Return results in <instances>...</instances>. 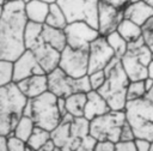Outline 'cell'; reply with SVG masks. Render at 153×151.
<instances>
[{
	"label": "cell",
	"mask_w": 153,
	"mask_h": 151,
	"mask_svg": "<svg viewBox=\"0 0 153 151\" xmlns=\"http://www.w3.org/2000/svg\"><path fill=\"white\" fill-rule=\"evenodd\" d=\"M25 4L22 0L10 1L4 6L0 19V60L14 61L25 50L24 30L27 23Z\"/></svg>",
	"instance_id": "1"
},
{
	"label": "cell",
	"mask_w": 153,
	"mask_h": 151,
	"mask_svg": "<svg viewBox=\"0 0 153 151\" xmlns=\"http://www.w3.org/2000/svg\"><path fill=\"white\" fill-rule=\"evenodd\" d=\"M104 72L106 74V80L98 92L105 98L110 110L122 111L127 105V90L130 80L122 67L121 60L114 58L104 68Z\"/></svg>",
	"instance_id": "2"
},
{
	"label": "cell",
	"mask_w": 153,
	"mask_h": 151,
	"mask_svg": "<svg viewBox=\"0 0 153 151\" xmlns=\"http://www.w3.org/2000/svg\"><path fill=\"white\" fill-rule=\"evenodd\" d=\"M27 99L16 83L0 87V135L8 137L13 133Z\"/></svg>",
	"instance_id": "3"
},
{
	"label": "cell",
	"mask_w": 153,
	"mask_h": 151,
	"mask_svg": "<svg viewBox=\"0 0 153 151\" xmlns=\"http://www.w3.org/2000/svg\"><path fill=\"white\" fill-rule=\"evenodd\" d=\"M152 56L153 53L145 44L143 37L128 43V50L120 60L130 81L145 80L148 77V65Z\"/></svg>",
	"instance_id": "4"
},
{
	"label": "cell",
	"mask_w": 153,
	"mask_h": 151,
	"mask_svg": "<svg viewBox=\"0 0 153 151\" xmlns=\"http://www.w3.org/2000/svg\"><path fill=\"white\" fill-rule=\"evenodd\" d=\"M126 121L124 110H110L90 121V135L97 141H112L116 144L120 141L121 131Z\"/></svg>",
	"instance_id": "5"
},
{
	"label": "cell",
	"mask_w": 153,
	"mask_h": 151,
	"mask_svg": "<svg viewBox=\"0 0 153 151\" xmlns=\"http://www.w3.org/2000/svg\"><path fill=\"white\" fill-rule=\"evenodd\" d=\"M31 101H32L31 119L33 120L35 126L51 132L61 122L62 119L57 108V97L50 91H47Z\"/></svg>",
	"instance_id": "6"
},
{
	"label": "cell",
	"mask_w": 153,
	"mask_h": 151,
	"mask_svg": "<svg viewBox=\"0 0 153 151\" xmlns=\"http://www.w3.org/2000/svg\"><path fill=\"white\" fill-rule=\"evenodd\" d=\"M47 78H48V91L54 93L56 97L66 98L69 95L76 92L87 93L88 91H91L88 76L75 79L67 76L61 68L57 67L50 73H48Z\"/></svg>",
	"instance_id": "7"
},
{
	"label": "cell",
	"mask_w": 153,
	"mask_h": 151,
	"mask_svg": "<svg viewBox=\"0 0 153 151\" xmlns=\"http://www.w3.org/2000/svg\"><path fill=\"white\" fill-rule=\"evenodd\" d=\"M100 0H57L68 23L86 22L97 29L98 5Z\"/></svg>",
	"instance_id": "8"
},
{
	"label": "cell",
	"mask_w": 153,
	"mask_h": 151,
	"mask_svg": "<svg viewBox=\"0 0 153 151\" xmlns=\"http://www.w3.org/2000/svg\"><path fill=\"white\" fill-rule=\"evenodd\" d=\"M59 68L72 78H82L88 76V50L66 47L61 52Z\"/></svg>",
	"instance_id": "9"
},
{
	"label": "cell",
	"mask_w": 153,
	"mask_h": 151,
	"mask_svg": "<svg viewBox=\"0 0 153 151\" xmlns=\"http://www.w3.org/2000/svg\"><path fill=\"white\" fill-rule=\"evenodd\" d=\"M67 46L74 49L88 50L90 44L100 36L98 29L87 24L86 22H72L63 29Z\"/></svg>",
	"instance_id": "10"
},
{
	"label": "cell",
	"mask_w": 153,
	"mask_h": 151,
	"mask_svg": "<svg viewBox=\"0 0 153 151\" xmlns=\"http://www.w3.org/2000/svg\"><path fill=\"white\" fill-rule=\"evenodd\" d=\"M114 58H116L115 53L109 46L106 38L104 36H99L90 44L88 48V74L104 70Z\"/></svg>",
	"instance_id": "11"
},
{
	"label": "cell",
	"mask_w": 153,
	"mask_h": 151,
	"mask_svg": "<svg viewBox=\"0 0 153 151\" xmlns=\"http://www.w3.org/2000/svg\"><path fill=\"white\" fill-rule=\"evenodd\" d=\"M123 10L117 8L104 1H99L98 16H97V29L100 36H108L109 34L117 30L118 24L123 19Z\"/></svg>",
	"instance_id": "12"
},
{
	"label": "cell",
	"mask_w": 153,
	"mask_h": 151,
	"mask_svg": "<svg viewBox=\"0 0 153 151\" xmlns=\"http://www.w3.org/2000/svg\"><path fill=\"white\" fill-rule=\"evenodd\" d=\"M47 74L41 67L31 50L26 49L18 59L13 61V83H18L31 76Z\"/></svg>",
	"instance_id": "13"
},
{
	"label": "cell",
	"mask_w": 153,
	"mask_h": 151,
	"mask_svg": "<svg viewBox=\"0 0 153 151\" xmlns=\"http://www.w3.org/2000/svg\"><path fill=\"white\" fill-rule=\"evenodd\" d=\"M29 50L32 52V54L35 55L36 60L38 61V64L41 65V67L44 70V72L47 74L59 67L61 53L59 50L54 49L53 47H50L49 44H47L42 40V37Z\"/></svg>",
	"instance_id": "14"
},
{
	"label": "cell",
	"mask_w": 153,
	"mask_h": 151,
	"mask_svg": "<svg viewBox=\"0 0 153 151\" xmlns=\"http://www.w3.org/2000/svg\"><path fill=\"white\" fill-rule=\"evenodd\" d=\"M20 92L29 99H33L39 95L48 91V78L47 74L31 76L18 83H16Z\"/></svg>",
	"instance_id": "15"
},
{
	"label": "cell",
	"mask_w": 153,
	"mask_h": 151,
	"mask_svg": "<svg viewBox=\"0 0 153 151\" xmlns=\"http://www.w3.org/2000/svg\"><path fill=\"white\" fill-rule=\"evenodd\" d=\"M123 17L142 28L151 18H153V7L143 0L128 4L123 8Z\"/></svg>",
	"instance_id": "16"
},
{
	"label": "cell",
	"mask_w": 153,
	"mask_h": 151,
	"mask_svg": "<svg viewBox=\"0 0 153 151\" xmlns=\"http://www.w3.org/2000/svg\"><path fill=\"white\" fill-rule=\"evenodd\" d=\"M110 111V107L105 98L94 90H91L87 92V101L85 104V110H84V117H86L88 121L104 115Z\"/></svg>",
	"instance_id": "17"
},
{
	"label": "cell",
	"mask_w": 153,
	"mask_h": 151,
	"mask_svg": "<svg viewBox=\"0 0 153 151\" xmlns=\"http://www.w3.org/2000/svg\"><path fill=\"white\" fill-rule=\"evenodd\" d=\"M124 113L127 117H137L153 122V102L146 96L140 99L128 101Z\"/></svg>",
	"instance_id": "18"
},
{
	"label": "cell",
	"mask_w": 153,
	"mask_h": 151,
	"mask_svg": "<svg viewBox=\"0 0 153 151\" xmlns=\"http://www.w3.org/2000/svg\"><path fill=\"white\" fill-rule=\"evenodd\" d=\"M74 119L71 114L62 116L61 122L50 132V139L57 147H63L71 139V122Z\"/></svg>",
	"instance_id": "19"
},
{
	"label": "cell",
	"mask_w": 153,
	"mask_h": 151,
	"mask_svg": "<svg viewBox=\"0 0 153 151\" xmlns=\"http://www.w3.org/2000/svg\"><path fill=\"white\" fill-rule=\"evenodd\" d=\"M42 40L49 44L50 47H53L54 49L59 50L60 53L67 47V40H66V35L65 31L62 29H57V28H53L49 25H43L42 29V35H41Z\"/></svg>",
	"instance_id": "20"
},
{
	"label": "cell",
	"mask_w": 153,
	"mask_h": 151,
	"mask_svg": "<svg viewBox=\"0 0 153 151\" xmlns=\"http://www.w3.org/2000/svg\"><path fill=\"white\" fill-rule=\"evenodd\" d=\"M49 6L48 4L41 1V0H30L25 2V16L29 22L38 23V24H44L48 12H49Z\"/></svg>",
	"instance_id": "21"
},
{
	"label": "cell",
	"mask_w": 153,
	"mask_h": 151,
	"mask_svg": "<svg viewBox=\"0 0 153 151\" xmlns=\"http://www.w3.org/2000/svg\"><path fill=\"white\" fill-rule=\"evenodd\" d=\"M127 121L134 131L135 139H145L153 143V122L137 117H127Z\"/></svg>",
	"instance_id": "22"
},
{
	"label": "cell",
	"mask_w": 153,
	"mask_h": 151,
	"mask_svg": "<svg viewBox=\"0 0 153 151\" xmlns=\"http://www.w3.org/2000/svg\"><path fill=\"white\" fill-rule=\"evenodd\" d=\"M65 101H66V110L68 114H71L74 117L84 116L85 104L87 101V93L76 92V93H73L66 97Z\"/></svg>",
	"instance_id": "23"
},
{
	"label": "cell",
	"mask_w": 153,
	"mask_h": 151,
	"mask_svg": "<svg viewBox=\"0 0 153 151\" xmlns=\"http://www.w3.org/2000/svg\"><path fill=\"white\" fill-rule=\"evenodd\" d=\"M128 43H131L136 40H139L140 37H142V28L137 24H135L134 22L123 18L121 20V23L117 26L116 30Z\"/></svg>",
	"instance_id": "24"
},
{
	"label": "cell",
	"mask_w": 153,
	"mask_h": 151,
	"mask_svg": "<svg viewBox=\"0 0 153 151\" xmlns=\"http://www.w3.org/2000/svg\"><path fill=\"white\" fill-rule=\"evenodd\" d=\"M45 25L53 26V28H57V29H65L68 24V20L63 13V11L61 10V7L55 2L51 4L49 6V12L45 19Z\"/></svg>",
	"instance_id": "25"
},
{
	"label": "cell",
	"mask_w": 153,
	"mask_h": 151,
	"mask_svg": "<svg viewBox=\"0 0 153 151\" xmlns=\"http://www.w3.org/2000/svg\"><path fill=\"white\" fill-rule=\"evenodd\" d=\"M43 25L44 24H38L27 20L24 30V44L26 49H30L33 44H36L41 40Z\"/></svg>",
	"instance_id": "26"
},
{
	"label": "cell",
	"mask_w": 153,
	"mask_h": 151,
	"mask_svg": "<svg viewBox=\"0 0 153 151\" xmlns=\"http://www.w3.org/2000/svg\"><path fill=\"white\" fill-rule=\"evenodd\" d=\"M35 127H36V126H35L33 120H32L31 117H29V116H24V115H23V116L20 117V120L18 121L17 126L14 127L12 134H13L14 137H17V138L24 140V141L26 143L27 139L30 138V135H31V133H32V131H33Z\"/></svg>",
	"instance_id": "27"
},
{
	"label": "cell",
	"mask_w": 153,
	"mask_h": 151,
	"mask_svg": "<svg viewBox=\"0 0 153 151\" xmlns=\"http://www.w3.org/2000/svg\"><path fill=\"white\" fill-rule=\"evenodd\" d=\"M109 46L111 47V49L114 50L115 53V56L121 59L128 50V42L117 32V31H114L111 34H109L108 36H105Z\"/></svg>",
	"instance_id": "28"
},
{
	"label": "cell",
	"mask_w": 153,
	"mask_h": 151,
	"mask_svg": "<svg viewBox=\"0 0 153 151\" xmlns=\"http://www.w3.org/2000/svg\"><path fill=\"white\" fill-rule=\"evenodd\" d=\"M90 134V121L84 117H74L71 122V137L84 139Z\"/></svg>",
	"instance_id": "29"
},
{
	"label": "cell",
	"mask_w": 153,
	"mask_h": 151,
	"mask_svg": "<svg viewBox=\"0 0 153 151\" xmlns=\"http://www.w3.org/2000/svg\"><path fill=\"white\" fill-rule=\"evenodd\" d=\"M50 140V132L47 129H43L41 127H35L30 138L27 139L26 144L31 147H33L35 150H38L42 145H44L47 141Z\"/></svg>",
	"instance_id": "30"
},
{
	"label": "cell",
	"mask_w": 153,
	"mask_h": 151,
	"mask_svg": "<svg viewBox=\"0 0 153 151\" xmlns=\"http://www.w3.org/2000/svg\"><path fill=\"white\" fill-rule=\"evenodd\" d=\"M146 95H147V90L145 87L143 80H134L129 83L128 90H127V102L140 99Z\"/></svg>",
	"instance_id": "31"
},
{
	"label": "cell",
	"mask_w": 153,
	"mask_h": 151,
	"mask_svg": "<svg viewBox=\"0 0 153 151\" xmlns=\"http://www.w3.org/2000/svg\"><path fill=\"white\" fill-rule=\"evenodd\" d=\"M13 83V62L0 60V87Z\"/></svg>",
	"instance_id": "32"
},
{
	"label": "cell",
	"mask_w": 153,
	"mask_h": 151,
	"mask_svg": "<svg viewBox=\"0 0 153 151\" xmlns=\"http://www.w3.org/2000/svg\"><path fill=\"white\" fill-rule=\"evenodd\" d=\"M105 80H106V74H105L104 70L96 71V72H92L88 74V81L91 85V90L98 91L104 85Z\"/></svg>",
	"instance_id": "33"
},
{
	"label": "cell",
	"mask_w": 153,
	"mask_h": 151,
	"mask_svg": "<svg viewBox=\"0 0 153 151\" xmlns=\"http://www.w3.org/2000/svg\"><path fill=\"white\" fill-rule=\"evenodd\" d=\"M7 138V149L8 151H25L26 147V143L17 137H14L13 134H10Z\"/></svg>",
	"instance_id": "34"
},
{
	"label": "cell",
	"mask_w": 153,
	"mask_h": 151,
	"mask_svg": "<svg viewBox=\"0 0 153 151\" xmlns=\"http://www.w3.org/2000/svg\"><path fill=\"white\" fill-rule=\"evenodd\" d=\"M142 37L145 41V44L151 49L153 53V25L145 24L142 26Z\"/></svg>",
	"instance_id": "35"
},
{
	"label": "cell",
	"mask_w": 153,
	"mask_h": 151,
	"mask_svg": "<svg viewBox=\"0 0 153 151\" xmlns=\"http://www.w3.org/2000/svg\"><path fill=\"white\" fill-rule=\"evenodd\" d=\"M135 140V134L134 131L131 128V126L129 125L128 121H126V123L122 127L121 131V135H120V141H134Z\"/></svg>",
	"instance_id": "36"
},
{
	"label": "cell",
	"mask_w": 153,
	"mask_h": 151,
	"mask_svg": "<svg viewBox=\"0 0 153 151\" xmlns=\"http://www.w3.org/2000/svg\"><path fill=\"white\" fill-rule=\"evenodd\" d=\"M96 144H97V140H96L93 137H91V135L88 134L87 137H85V138L82 139L81 146H80L76 151H93Z\"/></svg>",
	"instance_id": "37"
},
{
	"label": "cell",
	"mask_w": 153,
	"mask_h": 151,
	"mask_svg": "<svg viewBox=\"0 0 153 151\" xmlns=\"http://www.w3.org/2000/svg\"><path fill=\"white\" fill-rule=\"evenodd\" d=\"M116 144L112 141H97L93 151H115Z\"/></svg>",
	"instance_id": "38"
},
{
	"label": "cell",
	"mask_w": 153,
	"mask_h": 151,
	"mask_svg": "<svg viewBox=\"0 0 153 151\" xmlns=\"http://www.w3.org/2000/svg\"><path fill=\"white\" fill-rule=\"evenodd\" d=\"M115 151H136L134 141H118L116 143Z\"/></svg>",
	"instance_id": "39"
},
{
	"label": "cell",
	"mask_w": 153,
	"mask_h": 151,
	"mask_svg": "<svg viewBox=\"0 0 153 151\" xmlns=\"http://www.w3.org/2000/svg\"><path fill=\"white\" fill-rule=\"evenodd\" d=\"M134 144H135L136 151H151L152 143L148 141V140H145V139H135L134 140Z\"/></svg>",
	"instance_id": "40"
},
{
	"label": "cell",
	"mask_w": 153,
	"mask_h": 151,
	"mask_svg": "<svg viewBox=\"0 0 153 151\" xmlns=\"http://www.w3.org/2000/svg\"><path fill=\"white\" fill-rule=\"evenodd\" d=\"M102 1H104L106 4H110V5H112V6L117 7V8H121V10H123L129 4L128 0H102Z\"/></svg>",
	"instance_id": "41"
},
{
	"label": "cell",
	"mask_w": 153,
	"mask_h": 151,
	"mask_svg": "<svg viewBox=\"0 0 153 151\" xmlns=\"http://www.w3.org/2000/svg\"><path fill=\"white\" fill-rule=\"evenodd\" d=\"M57 108H59V111H60L61 116H65L66 114H68L67 110H66V101H65V98L57 97Z\"/></svg>",
	"instance_id": "42"
},
{
	"label": "cell",
	"mask_w": 153,
	"mask_h": 151,
	"mask_svg": "<svg viewBox=\"0 0 153 151\" xmlns=\"http://www.w3.org/2000/svg\"><path fill=\"white\" fill-rule=\"evenodd\" d=\"M23 115L31 117V115H32V101L31 99H27V102L24 107V110H23Z\"/></svg>",
	"instance_id": "43"
},
{
	"label": "cell",
	"mask_w": 153,
	"mask_h": 151,
	"mask_svg": "<svg viewBox=\"0 0 153 151\" xmlns=\"http://www.w3.org/2000/svg\"><path fill=\"white\" fill-rule=\"evenodd\" d=\"M55 147H56V146H55V144H54V143H53V140L50 139V140H49V141H47L44 145H42L37 151H54V150H55Z\"/></svg>",
	"instance_id": "44"
},
{
	"label": "cell",
	"mask_w": 153,
	"mask_h": 151,
	"mask_svg": "<svg viewBox=\"0 0 153 151\" xmlns=\"http://www.w3.org/2000/svg\"><path fill=\"white\" fill-rule=\"evenodd\" d=\"M0 151H8L7 149V138L0 135Z\"/></svg>",
	"instance_id": "45"
},
{
	"label": "cell",
	"mask_w": 153,
	"mask_h": 151,
	"mask_svg": "<svg viewBox=\"0 0 153 151\" xmlns=\"http://www.w3.org/2000/svg\"><path fill=\"white\" fill-rule=\"evenodd\" d=\"M143 83H145V87H146V90H147V92L153 87V79L152 78H149V77H147L145 80H143Z\"/></svg>",
	"instance_id": "46"
},
{
	"label": "cell",
	"mask_w": 153,
	"mask_h": 151,
	"mask_svg": "<svg viewBox=\"0 0 153 151\" xmlns=\"http://www.w3.org/2000/svg\"><path fill=\"white\" fill-rule=\"evenodd\" d=\"M148 77L153 79V56H152V60L148 65Z\"/></svg>",
	"instance_id": "47"
},
{
	"label": "cell",
	"mask_w": 153,
	"mask_h": 151,
	"mask_svg": "<svg viewBox=\"0 0 153 151\" xmlns=\"http://www.w3.org/2000/svg\"><path fill=\"white\" fill-rule=\"evenodd\" d=\"M146 97L148 98V99H151L152 102H153V87L147 92V95H146Z\"/></svg>",
	"instance_id": "48"
},
{
	"label": "cell",
	"mask_w": 153,
	"mask_h": 151,
	"mask_svg": "<svg viewBox=\"0 0 153 151\" xmlns=\"http://www.w3.org/2000/svg\"><path fill=\"white\" fill-rule=\"evenodd\" d=\"M41 1H43V2H45V4H48V5H51V4L57 2V0H41Z\"/></svg>",
	"instance_id": "49"
},
{
	"label": "cell",
	"mask_w": 153,
	"mask_h": 151,
	"mask_svg": "<svg viewBox=\"0 0 153 151\" xmlns=\"http://www.w3.org/2000/svg\"><path fill=\"white\" fill-rule=\"evenodd\" d=\"M10 1H14V0H0V5L1 6H5L7 2H10Z\"/></svg>",
	"instance_id": "50"
},
{
	"label": "cell",
	"mask_w": 153,
	"mask_h": 151,
	"mask_svg": "<svg viewBox=\"0 0 153 151\" xmlns=\"http://www.w3.org/2000/svg\"><path fill=\"white\" fill-rule=\"evenodd\" d=\"M25 151H37V150H35L33 147H31V146H29V145L26 144V147H25Z\"/></svg>",
	"instance_id": "51"
},
{
	"label": "cell",
	"mask_w": 153,
	"mask_h": 151,
	"mask_svg": "<svg viewBox=\"0 0 153 151\" xmlns=\"http://www.w3.org/2000/svg\"><path fill=\"white\" fill-rule=\"evenodd\" d=\"M2 14H4V6H1V5H0V19H1Z\"/></svg>",
	"instance_id": "52"
},
{
	"label": "cell",
	"mask_w": 153,
	"mask_h": 151,
	"mask_svg": "<svg viewBox=\"0 0 153 151\" xmlns=\"http://www.w3.org/2000/svg\"><path fill=\"white\" fill-rule=\"evenodd\" d=\"M143 1H146L148 5H151V6L153 7V0H143Z\"/></svg>",
	"instance_id": "53"
},
{
	"label": "cell",
	"mask_w": 153,
	"mask_h": 151,
	"mask_svg": "<svg viewBox=\"0 0 153 151\" xmlns=\"http://www.w3.org/2000/svg\"><path fill=\"white\" fill-rule=\"evenodd\" d=\"M146 24H151V25H153V18H151V19H149V20H148Z\"/></svg>",
	"instance_id": "54"
},
{
	"label": "cell",
	"mask_w": 153,
	"mask_h": 151,
	"mask_svg": "<svg viewBox=\"0 0 153 151\" xmlns=\"http://www.w3.org/2000/svg\"><path fill=\"white\" fill-rule=\"evenodd\" d=\"M54 151H63V150H62V149H61V147H57V146H56V147H55V150H54Z\"/></svg>",
	"instance_id": "55"
},
{
	"label": "cell",
	"mask_w": 153,
	"mask_h": 151,
	"mask_svg": "<svg viewBox=\"0 0 153 151\" xmlns=\"http://www.w3.org/2000/svg\"><path fill=\"white\" fill-rule=\"evenodd\" d=\"M128 1H129V4H133V2H137L140 0H128Z\"/></svg>",
	"instance_id": "56"
},
{
	"label": "cell",
	"mask_w": 153,
	"mask_h": 151,
	"mask_svg": "<svg viewBox=\"0 0 153 151\" xmlns=\"http://www.w3.org/2000/svg\"><path fill=\"white\" fill-rule=\"evenodd\" d=\"M22 1H23V2L25 4V2H27V1H30V0H22Z\"/></svg>",
	"instance_id": "57"
},
{
	"label": "cell",
	"mask_w": 153,
	"mask_h": 151,
	"mask_svg": "<svg viewBox=\"0 0 153 151\" xmlns=\"http://www.w3.org/2000/svg\"><path fill=\"white\" fill-rule=\"evenodd\" d=\"M151 151H153V143H152V146H151Z\"/></svg>",
	"instance_id": "58"
}]
</instances>
